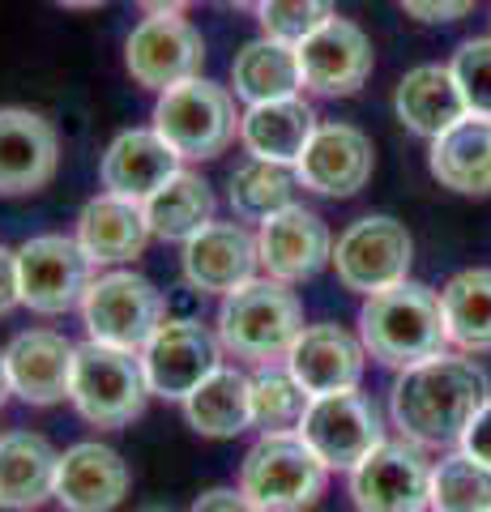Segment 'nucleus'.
Here are the masks:
<instances>
[{"label":"nucleus","instance_id":"1","mask_svg":"<svg viewBox=\"0 0 491 512\" xmlns=\"http://www.w3.org/2000/svg\"><path fill=\"white\" fill-rule=\"evenodd\" d=\"M491 380L470 355H436L398 372L389 389V414L402 440L419 448L462 444L470 419L487 406Z\"/></svg>","mask_w":491,"mask_h":512},{"label":"nucleus","instance_id":"2","mask_svg":"<svg viewBox=\"0 0 491 512\" xmlns=\"http://www.w3.org/2000/svg\"><path fill=\"white\" fill-rule=\"evenodd\" d=\"M355 325L368 359H376L380 367H393V372H406L415 363L445 355L449 346L440 295L432 286L410 282V278L363 299Z\"/></svg>","mask_w":491,"mask_h":512},{"label":"nucleus","instance_id":"3","mask_svg":"<svg viewBox=\"0 0 491 512\" xmlns=\"http://www.w3.org/2000/svg\"><path fill=\"white\" fill-rule=\"evenodd\" d=\"M214 333L231 359L248 367H278L304 333V303L287 282L261 274L218 303Z\"/></svg>","mask_w":491,"mask_h":512},{"label":"nucleus","instance_id":"4","mask_svg":"<svg viewBox=\"0 0 491 512\" xmlns=\"http://www.w3.org/2000/svg\"><path fill=\"white\" fill-rule=\"evenodd\" d=\"M244 111L235 107L231 86H218L210 77H193L163 90L154 99L150 128L176 150L184 163H210L240 141Z\"/></svg>","mask_w":491,"mask_h":512},{"label":"nucleus","instance_id":"5","mask_svg":"<svg viewBox=\"0 0 491 512\" xmlns=\"http://www.w3.org/2000/svg\"><path fill=\"white\" fill-rule=\"evenodd\" d=\"M240 487L261 512H308L329 487V466L299 431L257 436L240 461Z\"/></svg>","mask_w":491,"mask_h":512},{"label":"nucleus","instance_id":"6","mask_svg":"<svg viewBox=\"0 0 491 512\" xmlns=\"http://www.w3.org/2000/svg\"><path fill=\"white\" fill-rule=\"evenodd\" d=\"M150 384L141 355L133 350H116L103 342H82L73 359V384H69V402L82 414L90 427L99 431H120L133 419L146 414L150 402Z\"/></svg>","mask_w":491,"mask_h":512},{"label":"nucleus","instance_id":"7","mask_svg":"<svg viewBox=\"0 0 491 512\" xmlns=\"http://www.w3.org/2000/svg\"><path fill=\"white\" fill-rule=\"evenodd\" d=\"M82 325L90 342L133 350L141 355V346L154 338V329L167 320V295L158 286L137 274V269H103L90 282V291L82 299Z\"/></svg>","mask_w":491,"mask_h":512},{"label":"nucleus","instance_id":"8","mask_svg":"<svg viewBox=\"0 0 491 512\" xmlns=\"http://www.w3.org/2000/svg\"><path fill=\"white\" fill-rule=\"evenodd\" d=\"M99 278L94 261L73 235H30L18 244V295L22 308L39 316H65L82 308L90 282Z\"/></svg>","mask_w":491,"mask_h":512},{"label":"nucleus","instance_id":"9","mask_svg":"<svg viewBox=\"0 0 491 512\" xmlns=\"http://www.w3.org/2000/svg\"><path fill=\"white\" fill-rule=\"evenodd\" d=\"M410 261H415V239H410V231L389 214L359 218L334 239L338 282L363 299L406 282Z\"/></svg>","mask_w":491,"mask_h":512},{"label":"nucleus","instance_id":"10","mask_svg":"<svg viewBox=\"0 0 491 512\" xmlns=\"http://www.w3.org/2000/svg\"><path fill=\"white\" fill-rule=\"evenodd\" d=\"M205 39L184 13H146L124 39V69L141 90L163 94L201 77Z\"/></svg>","mask_w":491,"mask_h":512},{"label":"nucleus","instance_id":"11","mask_svg":"<svg viewBox=\"0 0 491 512\" xmlns=\"http://www.w3.org/2000/svg\"><path fill=\"white\" fill-rule=\"evenodd\" d=\"M223 342L214 329H205L197 316H167L154 329V338L141 346V367H146V384L163 402H184L197 384L223 367Z\"/></svg>","mask_w":491,"mask_h":512},{"label":"nucleus","instance_id":"12","mask_svg":"<svg viewBox=\"0 0 491 512\" xmlns=\"http://www.w3.org/2000/svg\"><path fill=\"white\" fill-rule=\"evenodd\" d=\"M351 504L359 512H427L432 504V461L419 444L385 440L351 470Z\"/></svg>","mask_w":491,"mask_h":512},{"label":"nucleus","instance_id":"13","mask_svg":"<svg viewBox=\"0 0 491 512\" xmlns=\"http://www.w3.org/2000/svg\"><path fill=\"white\" fill-rule=\"evenodd\" d=\"M299 436L308 440V448L329 470H346V474H351L376 444L389 440L385 423H380V410L359 389L312 397L304 423H299Z\"/></svg>","mask_w":491,"mask_h":512},{"label":"nucleus","instance_id":"14","mask_svg":"<svg viewBox=\"0 0 491 512\" xmlns=\"http://www.w3.org/2000/svg\"><path fill=\"white\" fill-rule=\"evenodd\" d=\"M180 269H184V286L205 299H227L231 291H240L257 278L261 269V248H257V231L248 222L231 218V222H210L205 231H197L180 252Z\"/></svg>","mask_w":491,"mask_h":512},{"label":"nucleus","instance_id":"15","mask_svg":"<svg viewBox=\"0 0 491 512\" xmlns=\"http://www.w3.org/2000/svg\"><path fill=\"white\" fill-rule=\"evenodd\" d=\"M304 90L321 99H351L372 77V39L351 18H329L295 47Z\"/></svg>","mask_w":491,"mask_h":512},{"label":"nucleus","instance_id":"16","mask_svg":"<svg viewBox=\"0 0 491 512\" xmlns=\"http://www.w3.org/2000/svg\"><path fill=\"white\" fill-rule=\"evenodd\" d=\"M257 248H261L265 278H278L287 286L308 282L325 265H334V231H329V222L321 214L299 201L261 222Z\"/></svg>","mask_w":491,"mask_h":512},{"label":"nucleus","instance_id":"17","mask_svg":"<svg viewBox=\"0 0 491 512\" xmlns=\"http://www.w3.org/2000/svg\"><path fill=\"white\" fill-rule=\"evenodd\" d=\"M372 167H376L372 137L346 120H325L316 124L312 141L299 154L295 175H299V188L342 201V197H355L372 180Z\"/></svg>","mask_w":491,"mask_h":512},{"label":"nucleus","instance_id":"18","mask_svg":"<svg viewBox=\"0 0 491 512\" xmlns=\"http://www.w3.org/2000/svg\"><path fill=\"white\" fill-rule=\"evenodd\" d=\"M60 171L56 124L30 107H0V197L43 192Z\"/></svg>","mask_w":491,"mask_h":512},{"label":"nucleus","instance_id":"19","mask_svg":"<svg viewBox=\"0 0 491 512\" xmlns=\"http://www.w3.org/2000/svg\"><path fill=\"white\" fill-rule=\"evenodd\" d=\"M368 367V350H363L359 333L342 325H304L287 355V372L304 384L308 397L329 393H355Z\"/></svg>","mask_w":491,"mask_h":512},{"label":"nucleus","instance_id":"20","mask_svg":"<svg viewBox=\"0 0 491 512\" xmlns=\"http://www.w3.org/2000/svg\"><path fill=\"white\" fill-rule=\"evenodd\" d=\"M129 461L103 440H77L60 453L56 504L65 512H112L129 495Z\"/></svg>","mask_w":491,"mask_h":512},{"label":"nucleus","instance_id":"21","mask_svg":"<svg viewBox=\"0 0 491 512\" xmlns=\"http://www.w3.org/2000/svg\"><path fill=\"white\" fill-rule=\"evenodd\" d=\"M73 359L77 346L56 329H26L5 346V367L13 397L26 406H60L69 402V384H73Z\"/></svg>","mask_w":491,"mask_h":512},{"label":"nucleus","instance_id":"22","mask_svg":"<svg viewBox=\"0 0 491 512\" xmlns=\"http://www.w3.org/2000/svg\"><path fill=\"white\" fill-rule=\"evenodd\" d=\"M180 167H184V158L154 128H124V133L112 137V146L103 150L99 184L103 192H116L124 201L146 205Z\"/></svg>","mask_w":491,"mask_h":512},{"label":"nucleus","instance_id":"23","mask_svg":"<svg viewBox=\"0 0 491 512\" xmlns=\"http://www.w3.org/2000/svg\"><path fill=\"white\" fill-rule=\"evenodd\" d=\"M73 239L94 261V269H124L146 252L154 235H150L146 210H141L137 201H124L116 192H99V197H90L82 205V214H77Z\"/></svg>","mask_w":491,"mask_h":512},{"label":"nucleus","instance_id":"24","mask_svg":"<svg viewBox=\"0 0 491 512\" xmlns=\"http://www.w3.org/2000/svg\"><path fill=\"white\" fill-rule=\"evenodd\" d=\"M60 448L39 431H5L0 436V508L35 512L56 500Z\"/></svg>","mask_w":491,"mask_h":512},{"label":"nucleus","instance_id":"25","mask_svg":"<svg viewBox=\"0 0 491 512\" xmlns=\"http://www.w3.org/2000/svg\"><path fill=\"white\" fill-rule=\"evenodd\" d=\"M316 124L321 120H316V111L304 94L274 99V103H252L244 107V120H240V146L248 158H261V163L295 167L316 133Z\"/></svg>","mask_w":491,"mask_h":512},{"label":"nucleus","instance_id":"26","mask_svg":"<svg viewBox=\"0 0 491 512\" xmlns=\"http://www.w3.org/2000/svg\"><path fill=\"white\" fill-rule=\"evenodd\" d=\"M393 111H398L402 128H410L423 141H436L457 120L470 116L462 86H457L449 64H419V69H410L398 82V90H393Z\"/></svg>","mask_w":491,"mask_h":512},{"label":"nucleus","instance_id":"27","mask_svg":"<svg viewBox=\"0 0 491 512\" xmlns=\"http://www.w3.org/2000/svg\"><path fill=\"white\" fill-rule=\"evenodd\" d=\"M427 167L440 188L462 197H491V116H466L440 133L427 150Z\"/></svg>","mask_w":491,"mask_h":512},{"label":"nucleus","instance_id":"28","mask_svg":"<svg viewBox=\"0 0 491 512\" xmlns=\"http://www.w3.org/2000/svg\"><path fill=\"white\" fill-rule=\"evenodd\" d=\"M188 427L205 440H235L252 427V376L240 367H214L193 393L180 402Z\"/></svg>","mask_w":491,"mask_h":512},{"label":"nucleus","instance_id":"29","mask_svg":"<svg viewBox=\"0 0 491 512\" xmlns=\"http://www.w3.org/2000/svg\"><path fill=\"white\" fill-rule=\"evenodd\" d=\"M231 94L248 107L304 94V73H299L295 47L278 43V39H265V35L244 43L231 60Z\"/></svg>","mask_w":491,"mask_h":512},{"label":"nucleus","instance_id":"30","mask_svg":"<svg viewBox=\"0 0 491 512\" xmlns=\"http://www.w3.org/2000/svg\"><path fill=\"white\" fill-rule=\"evenodd\" d=\"M141 210H146V222H150L154 239L184 248L197 231H205L214 222V192L197 171L180 167L146 205H141Z\"/></svg>","mask_w":491,"mask_h":512},{"label":"nucleus","instance_id":"31","mask_svg":"<svg viewBox=\"0 0 491 512\" xmlns=\"http://www.w3.org/2000/svg\"><path fill=\"white\" fill-rule=\"evenodd\" d=\"M449 346L462 355H491V265L462 269L440 291Z\"/></svg>","mask_w":491,"mask_h":512},{"label":"nucleus","instance_id":"32","mask_svg":"<svg viewBox=\"0 0 491 512\" xmlns=\"http://www.w3.org/2000/svg\"><path fill=\"white\" fill-rule=\"evenodd\" d=\"M295 188H299L295 167L244 158L227 180V201H231V214L240 222H257L261 227L265 218H274L278 210L295 205Z\"/></svg>","mask_w":491,"mask_h":512},{"label":"nucleus","instance_id":"33","mask_svg":"<svg viewBox=\"0 0 491 512\" xmlns=\"http://www.w3.org/2000/svg\"><path fill=\"white\" fill-rule=\"evenodd\" d=\"M308 406H312V397L304 393V384L287 372V363L257 367V372H252V427H257L261 436L299 431Z\"/></svg>","mask_w":491,"mask_h":512},{"label":"nucleus","instance_id":"34","mask_svg":"<svg viewBox=\"0 0 491 512\" xmlns=\"http://www.w3.org/2000/svg\"><path fill=\"white\" fill-rule=\"evenodd\" d=\"M427 512H491V466L470 453H449L432 466V504Z\"/></svg>","mask_w":491,"mask_h":512},{"label":"nucleus","instance_id":"35","mask_svg":"<svg viewBox=\"0 0 491 512\" xmlns=\"http://www.w3.org/2000/svg\"><path fill=\"white\" fill-rule=\"evenodd\" d=\"M329 18H338L334 0H261V9H257L261 35L278 39V43H291V47H299Z\"/></svg>","mask_w":491,"mask_h":512},{"label":"nucleus","instance_id":"36","mask_svg":"<svg viewBox=\"0 0 491 512\" xmlns=\"http://www.w3.org/2000/svg\"><path fill=\"white\" fill-rule=\"evenodd\" d=\"M449 69L462 86L470 116H491V39H466L453 52Z\"/></svg>","mask_w":491,"mask_h":512},{"label":"nucleus","instance_id":"37","mask_svg":"<svg viewBox=\"0 0 491 512\" xmlns=\"http://www.w3.org/2000/svg\"><path fill=\"white\" fill-rule=\"evenodd\" d=\"M406 9V18L427 22V26H445V22H462L479 0H398Z\"/></svg>","mask_w":491,"mask_h":512},{"label":"nucleus","instance_id":"38","mask_svg":"<svg viewBox=\"0 0 491 512\" xmlns=\"http://www.w3.org/2000/svg\"><path fill=\"white\" fill-rule=\"evenodd\" d=\"M188 512H261V508L252 504L240 487H210V491L197 495Z\"/></svg>","mask_w":491,"mask_h":512},{"label":"nucleus","instance_id":"39","mask_svg":"<svg viewBox=\"0 0 491 512\" xmlns=\"http://www.w3.org/2000/svg\"><path fill=\"white\" fill-rule=\"evenodd\" d=\"M462 453H470L474 461H483V466H491V397H487V406L474 414L470 427H466V436H462Z\"/></svg>","mask_w":491,"mask_h":512},{"label":"nucleus","instance_id":"40","mask_svg":"<svg viewBox=\"0 0 491 512\" xmlns=\"http://www.w3.org/2000/svg\"><path fill=\"white\" fill-rule=\"evenodd\" d=\"M13 308H22V295H18V248L0 244V316H9Z\"/></svg>","mask_w":491,"mask_h":512},{"label":"nucleus","instance_id":"41","mask_svg":"<svg viewBox=\"0 0 491 512\" xmlns=\"http://www.w3.org/2000/svg\"><path fill=\"white\" fill-rule=\"evenodd\" d=\"M146 13H184L188 5H197V0H133Z\"/></svg>","mask_w":491,"mask_h":512},{"label":"nucleus","instance_id":"42","mask_svg":"<svg viewBox=\"0 0 491 512\" xmlns=\"http://www.w3.org/2000/svg\"><path fill=\"white\" fill-rule=\"evenodd\" d=\"M13 397V384H9V367H5V350H0V410Z\"/></svg>","mask_w":491,"mask_h":512},{"label":"nucleus","instance_id":"43","mask_svg":"<svg viewBox=\"0 0 491 512\" xmlns=\"http://www.w3.org/2000/svg\"><path fill=\"white\" fill-rule=\"evenodd\" d=\"M60 9H77V13H90V9H103L107 0H56Z\"/></svg>","mask_w":491,"mask_h":512},{"label":"nucleus","instance_id":"44","mask_svg":"<svg viewBox=\"0 0 491 512\" xmlns=\"http://www.w3.org/2000/svg\"><path fill=\"white\" fill-rule=\"evenodd\" d=\"M214 5H235V9H248V13H257V9H261V0H214Z\"/></svg>","mask_w":491,"mask_h":512},{"label":"nucleus","instance_id":"45","mask_svg":"<svg viewBox=\"0 0 491 512\" xmlns=\"http://www.w3.org/2000/svg\"><path fill=\"white\" fill-rule=\"evenodd\" d=\"M137 512H176V508H167V504H146V508H137Z\"/></svg>","mask_w":491,"mask_h":512}]
</instances>
